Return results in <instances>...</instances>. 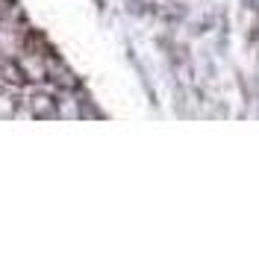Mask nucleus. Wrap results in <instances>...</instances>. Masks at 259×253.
Returning <instances> with one entry per match:
<instances>
[{"label": "nucleus", "mask_w": 259, "mask_h": 253, "mask_svg": "<svg viewBox=\"0 0 259 253\" xmlns=\"http://www.w3.org/2000/svg\"><path fill=\"white\" fill-rule=\"evenodd\" d=\"M32 115L53 118V115H56V100L50 95H32Z\"/></svg>", "instance_id": "f257e3e1"}]
</instances>
